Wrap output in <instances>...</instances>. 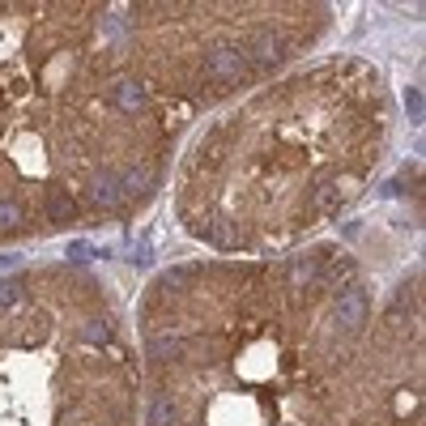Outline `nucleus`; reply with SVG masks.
I'll use <instances>...</instances> for the list:
<instances>
[{
    "label": "nucleus",
    "mask_w": 426,
    "mask_h": 426,
    "mask_svg": "<svg viewBox=\"0 0 426 426\" xmlns=\"http://www.w3.org/2000/svg\"><path fill=\"white\" fill-rule=\"evenodd\" d=\"M73 196H64V192H51V200H47V213H51V222H68L73 218Z\"/></svg>",
    "instance_id": "obj_3"
},
{
    "label": "nucleus",
    "mask_w": 426,
    "mask_h": 426,
    "mask_svg": "<svg viewBox=\"0 0 426 426\" xmlns=\"http://www.w3.org/2000/svg\"><path fill=\"white\" fill-rule=\"evenodd\" d=\"M243 68H248V47H218L205 60V77L218 85H235L243 77Z\"/></svg>",
    "instance_id": "obj_1"
},
{
    "label": "nucleus",
    "mask_w": 426,
    "mask_h": 426,
    "mask_svg": "<svg viewBox=\"0 0 426 426\" xmlns=\"http://www.w3.org/2000/svg\"><path fill=\"white\" fill-rule=\"evenodd\" d=\"M18 222H22V209L5 200V205H0V226H18Z\"/></svg>",
    "instance_id": "obj_4"
},
{
    "label": "nucleus",
    "mask_w": 426,
    "mask_h": 426,
    "mask_svg": "<svg viewBox=\"0 0 426 426\" xmlns=\"http://www.w3.org/2000/svg\"><path fill=\"white\" fill-rule=\"evenodd\" d=\"M337 320H341V324H350V329H358L363 320H367V298L358 290H346L341 303H337Z\"/></svg>",
    "instance_id": "obj_2"
},
{
    "label": "nucleus",
    "mask_w": 426,
    "mask_h": 426,
    "mask_svg": "<svg viewBox=\"0 0 426 426\" xmlns=\"http://www.w3.org/2000/svg\"><path fill=\"white\" fill-rule=\"evenodd\" d=\"M13 298V281H0V303H9Z\"/></svg>",
    "instance_id": "obj_5"
}]
</instances>
